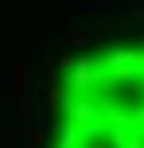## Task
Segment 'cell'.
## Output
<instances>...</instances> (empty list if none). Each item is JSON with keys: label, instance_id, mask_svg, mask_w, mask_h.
<instances>
[{"label": "cell", "instance_id": "6da1fadb", "mask_svg": "<svg viewBox=\"0 0 144 148\" xmlns=\"http://www.w3.org/2000/svg\"><path fill=\"white\" fill-rule=\"evenodd\" d=\"M70 43H74V47H82V43H90V31H74V35H70Z\"/></svg>", "mask_w": 144, "mask_h": 148}]
</instances>
